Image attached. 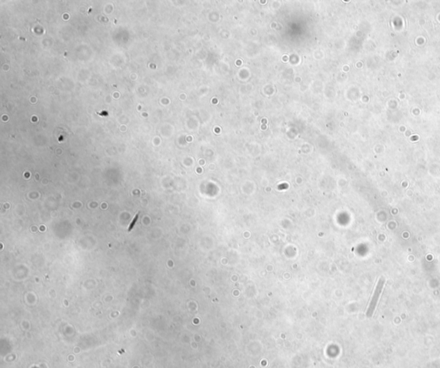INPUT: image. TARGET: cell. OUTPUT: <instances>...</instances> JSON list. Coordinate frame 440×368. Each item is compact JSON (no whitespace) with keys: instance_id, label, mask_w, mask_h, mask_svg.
<instances>
[{"instance_id":"obj_2","label":"cell","mask_w":440,"mask_h":368,"mask_svg":"<svg viewBox=\"0 0 440 368\" xmlns=\"http://www.w3.org/2000/svg\"><path fill=\"white\" fill-rule=\"evenodd\" d=\"M139 215H140V213H138V215H136V216H135V218L134 219V221H132V223H131L130 225H129V228H128V231H129V232L133 230L134 224H135L136 221H137L138 219H139Z\"/></svg>"},{"instance_id":"obj_1","label":"cell","mask_w":440,"mask_h":368,"mask_svg":"<svg viewBox=\"0 0 440 368\" xmlns=\"http://www.w3.org/2000/svg\"><path fill=\"white\" fill-rule=\"evenodd\" d=\"M384 284H385V280H384V278L381 277L377 281L376 287H375L373 294H372V296H371V298H370V304H369V306H368V309H367V315L368 318H370L373 315L375 309L377 307L378 300H379V298H380L381 294H382L383 289H384Z\"/></svg>"}]
</instances>
